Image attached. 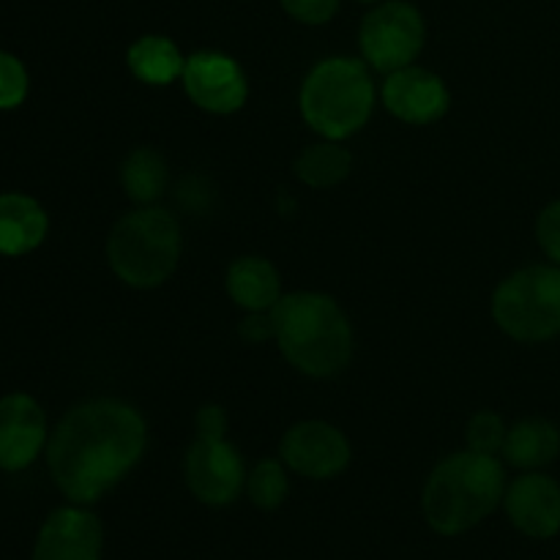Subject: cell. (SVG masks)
Wrapping results in <instances>:
<instances>
[{
  "mask_svg": "<svg viewBox=\"0 0 560 560\" xmlns=\"http://www.w3.org/2000/svg\"><path fill=\"white\" fill-rule=\"evenodd\" d=\"M282 463L306 479H334L350 465V443L326 421H299L282 438Z\"/></svg>",
  "mask_w": 560,
  "mask_h": 560,
  "instance_id": "obj_10",
  "label": "cell"
},
{
  "mask_svg": "<svg viewBox=\"0 0 560 560\" xmlns=\"http://www.w3.org/2000/svg\"><path fill=\"white\" fill-rule=\"evenodd\" d=\"M350 167H353V156L348 148L339 145L337 140H323L295 156L293 173L301 184L312 189H331L348 178Z\"/></svg>",
  "mask_w": 560,
  "mask_h": 560,
  "instance_id": "obj_20",
  "label": "cell"
},
{
  "mask_svg": "<svg viewBox=\"0 0 560 560\" xmlns=\"http://www.w3.org/2000/svg\"><path fill=\"white\" fill-rule=\"evenodd\" d=\"M180 249L178 219L167 208L140 206L115 222L107 238V262L124 284L151 290L173 277Z\"/></svg>",
  "mask_w": 560,
  "mask_h": 560,
  "instance_id": "obj_5",
  "label": "cell"
},
{
  "mask_svg": "<svg viewBox=\"0 0 560 560\" xmlns=\"http://www.w3.org/2000/svg\"><path fill=\"white\" fill-rule=\"evenodd\" d=\"M104 530L91 509L71 503L44 520L31 560H102Z\"/></svg>",
  "mask_w": 560,
  "mask_h": 560,
  "instance_id": "obj_11",
  "label": "cell"
},
{
  "mask_svg": "<svg viewBox=\"0 0 560 560\" xmlns=\"http://www.w3.org/2000/svg\"><path fill=\"white\" fill-rule=\"evenodd\" d=\"M290 490L288 470L279 459H262L255 468L246 474V492H249V501L255 503L262 512H273L284 503Z\"/></svg>",
  "mask_w": 560,
  "mask_h": 560,
  "instance_id": "obj_21",
  "label": "cell"
},
{
  "mask_svg": "<svg viewBox=\"0 0 560 560\" xmlns=\"http://www.w3.org/2000/svg\"><path fill=\"white\" fill-rule=\"evenodd\" d=\"M301 115L323 140H348L364 129L375 109V82L359 58H326L301 85Z\"/></svg>",
  "mask_w": 560,
  "mask_h": 560,
  "instance_id": "obj_4",
  "label": "cell"
},
{
  "mask_svg": "<svg viewBox=\"0 0 560 560\" xmlns=\"http://www.w3.org/2000/svg\"><path fill=\"white\" fill-rule=\"evenodd\" d=\"M279 3L301 25H326L337 16L342 0H279Z\"/></svg>",
  "mask_w": 560,
  "mask_h": 560,
  "instance_id": "obj_24",
  "label": "cell"
},
{
  "mask_svg": "<svg viewBox=\"0 0 560 560\" xmlns=\"http://www.w3.org/2000/svg\"><path fill=\"white\" fill-rule=\"evenodd\" d=\"M120 186L137 206H153L170 186L167 159L153 148H135L120 164Z\"/></svg>",
  "mask_w": 560,
  "mask_h": 560,
  "instance_id": "obj_19",
  "label": "cell"
},
{
  "mask_svg": "<svg viewBox=\"0 0 560 560\" xmlns=\"http://www.w3.org/2000/svg\"><path fill=\"white\" fill-rule=\"evenodd\" d=\"M184 479L206 506H230L246 487V468L228 438H197L186 448Z\"/></svg>",
  "mask_w": 560,
  "mask_h": 560,
  "instance_id": "obj_8",
  "label": "cell"
},
{
  "mask_svg": "<svg viewBox=\"0 0 560 560\" xmlns=\"http://www.w3.org/2000/svg\"><path fill=\"white\" fill-rule=\"evenodd\" d=\"M381 96L388 113L410 126L435 124L448 113V104H452L446 82L416 63L386 74Z\"/></svg>",
  "mask_w": 560,
  "mask_h": 560,
  "instance_id": "obj_12",
  "label": "cell"
},
{
  "mask_svg": "<svg viewBox=\"0 0 560 560\" xmlns=\"http://www.w3.org/2000/svg\"><path fill=\"white\" fill-rule=\"evenodd\" d=\"M506 424L498 413L492 410H479V413L470 416L468 430H465V441H468L470 452L479 454H495L503 452V443H506Z\"/></svg>",
  "mask_w": 560,
  "mask_h": 560,
  "instance_id": "obj_22",
  "label": "cell"
},
{
  "mask_svg": "<svg viewBox=\"0 0 560 560\" xmlns=\"http://www.w3.org/2000/svg\"><path fill=\"white\" fill-rule=\"evenodd\" d=\"M228 293L244 312H268L282 299V279L266 257H238L228 268Z\"/></svg>",
  "mask_w": 560,
  "mask_h": 560,
  "instance_id": "obj_16",
  "label": "cell"
},
{
  "mask_svg": "<svg viewBox=\"0 0 560 560\" xmlns=\"http://www.w3.org/2000/svg\"><path fill=\"white\" fill-rule=\"evenodd\" d=\"M536 238L545 255L560 266V200L550 202L536 219Z\"/></svg>",
  "mask_w": 560,
  "mask_h": 560,
  "instance_id": "obj_25",
  "label": "cell"
},
{
  "mask_svg": "<svg viewBox=\"0 0 560 560\" xmlns=\"http://www.w3.org/2000/svg\"><path fill=\"white\" fill-rule=\"evenodd\" d=\"M514 528L530 539H552L560 534V485L552 476L528 470L506 487L503 495Z\"/></svg>",
  "mask_w": 560,
  "mask_h": 560,
  "instance_id": "obj_14",
  "label": "cell"
},
{
  "mask_svg": "<svg viewBox=\"0 0 560 560\" xmlns=\"http://www.w3.org/2000/svg\"><path fill=\"white\" fill-rule=\"evenodd\" d=\"M277 345L290 366L310 377H334L353 359V328L326 293H290L271 310Z\"/></svg>",
  "mask_w": 560,
  "mask_h": 560,
  "instance_id": "obj_2",
  "label": "cell"
},
{
  "mask_svg": "<svg viewBox=\"0 0 560 560\" xmlns=\"http://www.w3.org/2000/svg\"><path fill=\"white\" fill-rule=\"evenodd\" d=\"M238 334L246 342H268V339H277V323H273L271 310L268 312H246V317L241 320Z\"/></svg>",
  "mask_w": 560,
  "mask_h": 560,
  "instance_id": "obj_26",
  "label": "cell"
},
{
  "mask_svg": "<svg viewBox=\"0 0 560 560\" xmlns=\"http://www.w3.org/2000/svg\"><path fill=\"white\" fill-rule=\"evenodd\" d=\"M145 446L148 427L135 405L88 399L74 405L49 435V476L71 503L91 506L135 470Z\"/></svg>",
  "mask_w": 560,
  "mask_h": 560,
  "instance_id": "obj_1",
  "label": "cell"
},
{
  "mask_svg": "<svg viewBox=\"0 0 560 560\" xmlns=\"http://www.w3.org/2000/svg\"><path fill=\"white\" fill-rule=\"evenodd\" d=\"M180 82L186 96L211 115L238 113L249 96V82L241 63L219 49H200L189 55Z\"/></svg>",
  "mask_w": 560,
  "mask_h": 560,
  "instance_id": "obj_9",
  "label": "cell"
},
{
  "mask_svg": "<svg viewBox=\"0 0 560 560\" xmlns=\"http://www.w3.org/2000/svg\"><path fill=\"white\" fill-rule=\"evenodd\" d=\"M47 446V416L31 394L0 399V468L14 474L36 463Z\"/></svg>",
  "mask_w": 560,
  "mask_h": 560,
  "instance_id": "obj_13",
  "label": "cell"
},
{
  "mask_svg": "<svg viewBox=\"0 0 560 560\" xmlns=\"http://www.w3.org/2000/svg\"><path fill=\"white\" fill-rule=\"evenodd\" d=\"M427 44V22L408 0H381L361 20L359 47L366 66L392 74L416 63Z\"/></svg>",
  "mask_w": 560,
  "mask_h": 560,
  "instance_id": "obj_7",
  "label": "cell"
},
{
  "mask_svg": "<svg viewBox=\"0 0 560 560\" xmlns=\"http://www.w3.org/2000/svg\"><path fill=\"white\" fill-rule=\"evenodd\" d=\"M49 219L42 202L22 191L0 195V255L20 257L42 246Z\"/></svg>",
  "mask_w": 560,
  "mask_h": 560,
  "instance_id": "obj_15",
  "label": "cell"
},
{
  "mask_svg": "<svg viewBox=\"0 0 560 560\" xmlns=\"http://www.w3.org/2000/svg\"><path fill=\"white\" fill-rule=\"evenodd\" d=\"M503 457L520 470H539L556 463L560 454V430L547 419L517 421L506 432Z\"/></svg>",
  "mask_w": 560,
  "mask_h": 560,
  "instance_id": "obj_17",
  "label": "cell"
},
{
  "mask_svg": "<svg viewBox=\"0 0 560 560\" xmlns=\"http://www.w3.org/2000/svg\"><path fill=\"white\" fill-rule=\"evenodd\" d=\"M506 495L501 459L479 452H459L435 465L424 485V517L441 536H459L485 523Z\"/></svg>",
  "mask_w": 560,
  "mask_h": 560,
  "instance_id": "obj_3",
  "label": "cell"
},
{
  "mask_svg": "<svg viewBox=\"0 0 560 560\" xmlns=\"http://www.w3.org/2000/svg\"><path fill=\"white\" fill-rule=\"evenodd\" d=\"M359 3H366V5H375V3H381V0H359Z\"/></svg>",
  "mask_w": 560,
  "mask_h": 560,
  "instance_id": "obj_28",
  "label": "cell"
},
{
  "mask_svg": "<svg viewBox=\"0 0 560 560\" xmlns=\"http://www.w3.org/2000/svg\"><path fill=\"white\" fill-rule=\"evenodd\" d=\"M126 63H129L131 74L140 82L164 88L184 77L186 58L180 55L178 44L173 38L148 33V36H140L131 44L129 52H126Z\"/></svg>",
  "mask_w": 560,
  "mask_h": 560,
  "instance_id": "obj_18",
  "label": "cell"
},
{
  "mask_svg": "<svg viewBox=\"0 0 560 560\" xmlns=\"http://www.w3.org/2000/svg\"><path fill=\"white\" fill-rule=\"evenodd\" d=\"M492 320L517 342H547L560 334V266L509 273L492 293Z\"/></svg>",
  "mask_w": 560,
  "mask_h": 560,
  "instance_id": "obj_6",
  "label": "cell"
},
{
  "mask_svg": "<svg viewBox=\"0 0 560 560\" xmlns=\"http://www.w3.org/2000/svg\"><path fill=\"white\" fill-rule=\"evenodd\" d=\"M197 438H228V410L222 405H202L195 416Z\"/></svg>",
  "mask_w": 560,
  "mask_h": 560,
  "instance_id": "obj_27",
  "label": "cell"
},
{
  "mask_svg": "<svg viewBox=\"0 0 560 560\" xmlns=\"http://www.w3.org/2000/svg\"><path fill=\"white\" fill-rule=\"evenodd\" d=\"M27 88V69L16 55L0 49V109H14L25 102Z\"/></svg>",
  "mask_w": 560,
  "mask_h": 560,
  "instance_id": "obj_23",
  "label": "cell"
}]
</instances>
